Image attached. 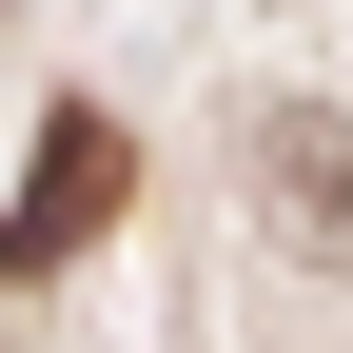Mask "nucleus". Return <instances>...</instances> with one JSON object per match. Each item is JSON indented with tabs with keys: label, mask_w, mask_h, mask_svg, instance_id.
<instances>
[{
	"label": "nucleus",
	"mask_w": 353,
	"mask_h": 353,
	"mask_svg": "<svg viewBox=\"0 0 353 353\" xmlns=\"http://www.w3.org/2000/svg\"><path fill=\"white\" fill-rule=\"evenodd\" d=\"M99 216H118V118L79 99V118H39V157H20V275H39V255H79Z\"/></svg>",
	"instance_id": "obj_1"
}]
</instances>
